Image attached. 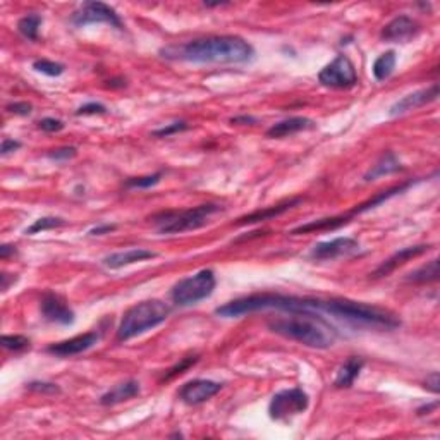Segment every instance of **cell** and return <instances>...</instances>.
<instances>
[{
    "label": "cell",
    "instance_id": "6da1fadb",
    "mask_svg": "<svg viewBox=\"0 0 440 440\" xmlns=\"http://www.w3.org/2000/svg\"><path fill=\"white\" fill-rule=\"evenodd\" d=\"M160 55L169 61L194 64H244L255 57V49L244 38L222 35L169 45L160 50Z\"/></svg>",
    "mask_w": 440,
    "mask_h": 440
},
{
    "label": "cell",
    "instance_id": "7a4b0ae2",
    "mask_svg": "<svg viewBox=\"0 0 440 440\" xmlns=\"http://www.w3.org/2000/svg\"><path fill=\"white\" fill-rule=\"evenodd\" d=\"M268 327L285 339L315 350H328L337 340V331L319 313H289L268 322Z\"/></svg>",
    "mask_w": 440,
    "mask_h": 440
},
{
    "label": "cell",
    "instance_id": "3957f363",
    "mask_svg": "<svg viewBox=\"0 0 440 440\" xmlns=\"http://www.w3.org/2000/svg\"><path fill=\"white\" fill-rule=\"evenodd\" d=\"M170 315V307L160 299H148L131 307L122 316L117 328V340L133 339L145 334L146 331H152L157 325L164 323Z\"/></svg>",
    "mask_w": 440,
    "mask_h": 440
},
{
    "label": "cell",
    "instance_id": "277c9868",
    "mask_svg": "<svg viewBox=\"0 0 440 440\" xmlns=\"http://www.w3.org/2000/svg\"><path fill=\"white\" fill-rule=\"evenodd\" d=\"M220 210V205L215 203H205L186 210H169V212H162L153 217V224L157 225L160 234L188 232L207 225L210 217Z\"/></svg>",
    "mask_w": 440,
    "mask_h": 440
},
{
    "label": "cell",
    "instance_id": "5b68a950",
    "mask_svg": "<svg viewBox=\"0 0 440 440\" xmlns=\"http://www.w3.org/2000/svg\"><path fill=\"white\" fill-rule=\"evenodd\" d=\"M215 272L203 268V270L196 272L191 277H186L174 285L170 291V298L177 307H191V304L210 298L215 291Z\"/></svg>",
    "mask_w": 440,
    "mask_h": 440
},
{
    "label": "cell",
    "instance_id": "8992f818",
    "mask_svg": "<svg viewBox=\"0 0 440 440\" xmlns=\"http://www.w3.org/2000/svg\"><path fill=\"white\" fill-rule=\"evenodd\" d=\"M310 406V398L303 388H285L277 392L268 404V415L275 422H285L292 416L304 413Z\"/></svg>",
    "mask_w": 440,
    "mask_h": 440
},
{
    "label": "cell",
    "instance_id": "52a82bcc",
    "mask_svg": "<svg viewBox=\"0 0 440 440\" xmlns=\"http://www.w3.org/2000/svg\"><path fill=\"white\" fill-rule=\"evenodd\" d=\"M320 85L332 90H350L358 83L355 64L346 55H337L331 64H327L319 73Z\"/></svg>",
    "mask_w": 440,
    "mask_h": 440
},
{
    "label": "cell",
    "instance_id": "ba28073f",
    "mask_svg": "<svg viewBox=\"0 0 440 440\" xmlns=\"http://www.w3.org/2000/svg\"><path fill=\"white\" fill-rule=\"evenodd\" d=\"M74 26H88V25H100V23H105V25H110L117 30H122V21L119 18V14L112 9L110 6H107L104 2H85L81 7L73 14L71 18Z\"/></svg>",
    "mask_w": 440,
    "mask_h": 440
},
{
    "label": "cell",
    "instance_id": "9c48e42d",
    "mask_svg": "<svg viewBox=\"0 0 440 440\" xmlns=\"http://www.w3.org/2000/svg\"><path fill=\"white\" fill-rule=\"evenodd\" d=\"M359 251V243L352 237H335L332 241L319 243L311 248L310 258L316 261L335 260L340 256H351Z\"/></svg>",
    "mask_w": 440,
    "mask_h": 440
},
{
    "label": "cell",
    "instance_id": "30bf717a",
    "mask_svg": "<svg viewBox=\"0 0 440 440\" xmlns=\"http://www.w3.org/2000/svg\"><path fill=\"white\" fill-rule=\"evenodd\" d=\"M40 310H42V316L47 322L59 323V325H71L76 320L73 308L67 304V301L62 296L55 295V292H45L40 303Z\"/></svg>",
    "mask_w": 440,
    "mask_h": 440
},
{
    "label": "cell",
    "instance_id": "8fae6325",
    "mask_svg": "<svg viewBox=\"0 0 440 440\" xmlns=\"http://www.w3.org/2000/svg\"><path fill=\"white\" fill-rule=\"evenodd\" d=\"M222 386L219 382L205 379H196L191 382H186L179 391V399L189 406H198V404L208 401L213 396L219 394Z\"/></svg>",
    "mask_w": 440,
    "mask_h": 440
},
{
    "label": "cell",
    "instance_id": "7c38bea8",
    "mask_svg": "<svg viewBox=\"0 0 440 440\" xmlns=\"http://www.w3.org/2000/svg\"><path fill=\"white\" fill-rule=\"evenodd\" d=\"M98 339H100L98 332L91 331L86 332V334L73 337V339L62 340V343L50 344V346L47 347V352L59 356V358H69V356L81 355V352L91 350V347L98 343Z\"/></svg>",
    "mask_w": 440,
    "mask_h": 440
},
{
    "label": "cell",
    "instance_id": "4fadbf2b",
    "mask_svg": "<svg viewBox=\"0 0 440 440\" xmlns=\"http://www.w3.org/2000/svg\"><path fill=\"white\" fill-rule=\"evenodd\" d=\"M437 97H439V85H432L428 86V88L413 91V93L406 95L401 100L396 102V104L391 107V110H388V114H391L392 117L403 116V114L411 112V110L420 109V107L432 104V102L437 100Z\"/></svg>",
    "mask_w": 440,
    "mask_h": 440
},
{
    "label": "cell",
    "instance_id": "5bb4252c",
    "mask_svg": "<svg viewBox=\"0 0 440 440\" xmlns=\"http://www.w3.org/2000/svg\"><path fill=\"white\" fill-rule=\"evenodd\" d=\"M430 248H432L430 244H418V246H410V248L399 249V251H396L394 255L388 256V258L383 261V263H380V267L376 268V270L371 273V275H374L375 279H380V277H387L388 273L394 272L396 268L401 267V265L406 263V261L416 258V256H422L423 253H427Z\"/></svg>",
    "mask_w": 440,
    "mask_h": 440
},
{
    "label": "cell",
    "instance_id": "9a60e30c",
    "mask_svg": "<svg viewBox=\"0 0 440 440\" xmlns=\"http://www.w3.org/2000/svg\"><path fill=\"white\" fill-rule=\"evenodd\" d=\"M418 33V23L410 16H398L387 23L382 30V38L386 42H408Z\"/></svg>",
    "mask_w": 440,
    "mask_h": 440
},
{
    "label": "cell",
    "instance_id": "2e32d148",
    "mask_svg": "<svg viewBox=\"0 0 440 440\" xmlns=\"http://www.w3.org/2000/svg\"><path fill=\"white\" fill-rule=\"evenodd\" d=\"M157 253L150 251V249H143V248H133V249H126V251H119L112 253V255L105 256L102 260V265L107 268H112V270H117V268L126 267V265L136 263V261L143 260H150L155 258Z\"/></svg>",
    "mask_w": 440,
    "mask_h": 440
},
{
    "label": "cell",
    "instance_id": "e0dca14e",
    "mask_svg": "<svg viewBox=\"0 0 440 440\" xmlns=\"http://www.w3.org/2000/svg\"><path fill=\"white\" fill-rule=\"evenodd\" d=\"M316 124L308 117H289L285 121L277 122L270 129L267 131L268 138H285L292 136V134L301 133V131L315 129Z\"/></svg>",
    "mask_w": 440,
    "mask_h": 440
},
{
    "label": "cell",
    "instance_id": "ac0fdd59",
    "mask_svg": "<svg viewBox=\"0 0 440 440\" xmlns=\"http://www.w3.org/2000/svg\"><path fill=\"white\" fill-rule=\"evenodd\" d=\"M140 394V383L136 380H126V382L117 383L116 387L110 388L100 398L102 406H116L119 403L129 401Z\"/></svg>",
    "mask_w": 440,
    "mask_h": 440
},
{
    "label": "cell",
    "instance_id": "d6986e66",
    "mask_svg": "<svg viewBox=\"0 0 440 440\" xmlns=\"http://www.w3.org/2000/svg\"><path fill=\"white\" fill-rule=\"evenodd\" d=\"M298 203H301V198H292V200L284 201V203L275 205V207L256 210V212L249 213V215L241 217V219L237 220V225H246V224L249 225V224H256V222L270 220V219H273V217L283 215L284 212H287V210H291L292 207H296V205H298Z\"/></svg>",
    "mask_w": 440,
    "mask_h": 440
},
{
    "label": "cell",
    "instance_id": "ffe728a7",
    "mask_svg": "<svg viewBox=\"0 0 440 440\" xmlns=\"http://www.w3.org/2000/svg\"><path fill=\"white\" fill-rule=\"evenodd\" d=\"M399 170H403V165H401V162H399V158L396 157V153L386 152L382 157L379 158V160H376V164L374 165V167L364 174L363 179L367 182H370V181L379 179V177L391 176V174L399 172Z\"/></svg>",
    "mask_w": 440,
    "mask_h": 440
},
{
    "label": "cell",
    "instance_id": "44dd1931",
    "mask_svg": "<svg viewBox=\"0 0 440 440\" xmlns=\"http://www.w3.org/2000/svg\"><path fill=\"white\" fill-rule=\"evenodd\" d=\"M363 367H364L363 358H358V356H351V358L339 368V371H337L334 386L337 388L351 387L352 383H355V380L358 379L359 371L363 370Z\"/></svg>",
    "mask_w": 440,
    "mask_h": 440
},
{
    "label": "cell",
    "instance_id": "7402d4cb",
    "mask_svg": "<svg viewBox=\"0 0 440 440\" xmlns=\"http://www.w3.org/2000/svg\"><path fill=\"white\" fill-rule=\"evenodd\" d=\"M413 184H415V181H408V182H403V184H399V186H394V188H388V189H386V191H382V193H376L375 196L371 198V200L364 201V203L358 205V207H356V208H352L351 212H350V215H351V217L359 215V213L368 212V210L379 207L380 203H383V201H387L388 198L396 196V194H401L403 191H406L408 188H411V186H413Z\"/></svg>",
    "mask_w": 440,
    "mask_h": 440
},
{
    "label": "cell",
    "instance_id": "603a6c76",
    "mask_svg": "<svg viewBox=\"0 0 440 440\" xmlns=\"http://www.w3.org/2000/svg\"><path fill=\"white\" fill-rule=\"evenodd\" d=\"M439 279V260L434 258L430 260L428 263L422 265L420 268H416L406 277L408 283L413 284H425V283H434V280Z\"/></svg>",
    "mask_w": 440,
    "mask_h": 440
},
{
    "label": "cell",
    "instance_id": "cb8c5ba5",
    "mask_svg": "<svg viewBox=\"0 0 440 440\" xmlns=\"http://www.w3.org/2000/svg\"><path fill=\"white\" fill-rule=\"evenodd\" d=\"M396 62H398V57H396L394 50H388V52L380 55L374 64V76L376 81H386L387 78H391L396 69Z\"/></svg>",
    "mask_w": 440,
    "mask_h": 440
},
{
    "label": "cell",
    "instance_id": "d4e9b609",
    "mask_svg": "<svg viewBox=\"0 0 440 440\" xmlns=\"http://www.w3.org/2000/svg\"><path fill=\"white\" fill-rule=\"evenodd\" d=\"M40 25H42V16L28 14V16H25V18L19 19L18 31L26 40H31V42H37Z\"/></svg>",
    "mask_w": 440,
    "mask_h": 440
},
{
    "label": "cell",
    "instance_id": "484cf974",
    "mask_svg": "<svg viewBox=\"0 0 440 440\" xmlns=\"http://www.w3.org/2000/svg\"><path fill=\"white\" fill-rule=\"evenodd\" d=\"M61 225H66V220L61 219V217H42V219L35 220L33 224L26 229V234L28 236H33V234L50 231V229L61 227Z\"/></svg>",
    "mask_w": 440,
    "mask_h": 440
},
{
    "label": "cell",
    "instance_id": "4316f807",
    "mask_svg": "<svg viewBox=\"0 0 440 440\" xmlns=\"http://www.w3.org/2000/svg\"><path fill=\"white\" fill-rule=\"evenodd\" d=\"M33 69H35V71H38V73L45 74V76L57 78V76H61L62 73H64L66 67L62 66V64H59V62L47 61V59H42V61H35V62H33Z\"/></svg>",
    "mask_w": 440,
    "mask_h": 440
},
{
    "label": "cell",
    "instance_id": "83f0119b",
    "mask_svg": "<svg viewBox=\"0 0 440 440\" xmlns=\"http://www.w3.org/2000/svg\"><path fill=\"white\" fill-rule=\"evenodd\" d=\"M0 344H2L4 350L18 352L30 347V339L25 335H2L0 337Z\"/></svg>",
    "mask_w": 440,
    "mask_h": 440
},
{
    "label": "cell",
    "instance_id": "f1b7e54d",
    "mask_svg": "<svg viewBox=\"0 0 440 440\" xmlns=\"http://www.w3.org/2000/svg\"><path fill=\"white\" fill-rule=\"evenodd\" d=\"M160 179H162V172H157V174H152V176L133 177V179H129L128 182H126V186L131 189H148V188H152V186L158 184Z\"/></svg>",
    "mask_w": 440,
    "mask_h": 440
},
{
    "label": "cell",
    "instance_id": "f546056e",
    "mask_svg": "<svg viewBox=\"0 0 440 440\" xmlns=\"http://www.w3.org/2000/svg\"><path fill=\"white\" fill-rule=\"evenodd\" d=\"M188 128H189L188 122L176 121V122H172V124H167V126H164V128L153 131V136L155 138H169V136H172V134L182 133V131H186Z\"/></svg>",
    "mask_w": 440,
    "mask_h": 440
},
{
    "label": "cell",
    "instance_id": "4dcf8cb0",
    "mask_svg": "<svg viewBox=\"0 0 440 440\" xmlns=\"http://www.w3.org/2000/svg\"><path fill=\"white\" fill-rule=\"evenodd\" d=\"M76 155H78V150L74 148V146H62V148L52 150V152L47 153V157L54 162H66V160H71V158H74Z\"/></svg>",
    "mask_w": 440,
    "mask_h": 440
},
{
    "label": "cell",
    "instance_id": "1f68e13d",
    "mask_svg": "<svg viewBox=\"0 0 440 440\" xmlns=\"http://www.w3.org/2000/svg\"><path fill=\"white\" fill-rule=\"evenodd\" d=\"M196 362H198V356H188V358L181 359V363H177L176 367H172L167 374H165L164 380H170V379H174V376L184 374V371L188 370V368H191Z\"/></svg>",
    "mask_w": 440,
    "mask_h": 440
},
{
    "label": "cell",
    "instance_id": "d6a6232c",
    "mask_svg": "<svg viewBox=\"0 0 440 440\" xmlns=\"http://www.w3.org/2000/svg\"><path fill=\"white\" fill-rule=\"evenodd\" d=\"M31 392H38V394H61V387L57 383L49 382H30L26 386Z\"/></svg>",
    "mask_w": 440,
    "mask_h": 440
},
{
    "label": "cell",
    "instance_id": "836d02e7",
    "mask_svg": "<svg viewBox=\"0 0 440 440\" xmlns=\"http://www.w3.org/2000/svg\"><path fill=\"white\" fill-rule=\"evenodd\" d=\"M102 114H107V107L97 102H88L76 110V116H102Z\"/></svg>",
    "mask_w": 440,
    "mask_h": 440
},
{
    "label": "cell",
    "instance_id": "e575fe53",
    "mask_svg": "<svg viewBox=\"0 0 440 440\" xmlns=\"http://www.w3.org/2000/svg\"><path fill=\"white\" fill-rule=\"evenodd\" d=\"M38 128L45 133H59L66 128L64 122L61 119H55V117H45L38 122Z\"/></svg>",
    "mask_w": 440,
    "mask_h": 440
},
{
    "label": "cell",
    "instance_id": "d590c367",
    "mask_svg": "<svg viewBox=\"0 0 440 440\" xmlns=\"http://www.w3.org/2000/svg\"><path fill=\"white\" fill-rule=\"evenodd\" d=\"M7 110L14 116H30L33 112V105L28 104V102H14V104L7 105Z\"/></svg>",
    "mask_w": 440,
    "mask_h": 440
},
{
    "label": "cell",
    "instance_id": "8d00e7d4",
    "mask_svg": "<svg viewBox=\"0 0 440 440\" xmlns=\"http://www.w3.org/2000/svg\"><path fill=\"white\" fill-rule=\"evenodd\" d=\"M21 148V143H19L18 140H11V138H6V140L2 141V145H0V153L2 155H9L11 152H16V150Z\"/></svg>",
    "mask_w": 440,
    "mask_h": 440
},
{
    "label": "cell",
    "instance_id": "74e56055",
    "mask_svg": "<svg viewBox=\"0 0 440 440\" xmlns=\"http://www.w3.org/2000/svg\"><path fill=\"white\" fill-rule=\"evenodd\" d=\"M425 388H428L430 392H434V394H439L440 391V376L437 371H434V374H430L427 376L425 380Z\"/></svg>",
    "mask_w": 440,
    "mask_h": 440
},
{
    "label": "cell",
    "instance_id": "f35d334b",
    "mask_svg": "<svg viewBox=\"0 0 440 440\" xmlns=\"http://www.w3.org/2000/svg\"><path fill=\"white\" fill-rule=\"evenodd\" d=\"M117 229L116 224H100L90 231V236H102V234H110Z\"/></svg>",
    "mask_w": 440,
    "mask_h": 440
},
{
    "label": "cell",
    "instance_id": "ab89813d",
    "mask_svg": "<svg viewBox=\"0 0 440 440\" xmlns=\"http://www.w3.org/2000/svg\"><path fill=\"white\" fill-rule=\"evenodd\" d=\"M232 124H256V117L251 116H237L231 119Z\"/></svg>",
    "mask_w": 440,
    "mask_h": 440
},
{
    "label": "cell",
    "instance_id": "60d3db41",
    "mask_svg": "<svg viewBox=\"0 0 440 440\" xmlns=\"http://www.w3.org/2000/svg\"><path fill=\"white\" fill-rule=\"evenodd\" d=\"M14 253H16V248L11 246V244H2V246H0V258L6 260L7 256L14 255Z\"/></svg>",
    "mask_w": 440,
    "mask_h": 440
}]
</instances>
